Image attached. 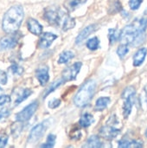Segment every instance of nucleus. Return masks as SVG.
<instances>
[{"label":"nucleus","mask_w":147,"mask_h":148,"mask_svg":"<svg viewBox=\"0 0 147 148\" xmlns=\"http://www.w3.org/2000/svg\"><path fill=\"white\" fill-rule=\"evenodd\" d=\"M142 2H143V0H130L129 1V6L132 10H135L140 7Z\"/></svg>","instance_id":"nucleus-30"},{"label":"nucleus","mask_w":147,"mask_h":148,"mask_svg":"<svg viewBox=\"0 0 147 148\" xmlns=\"http://www.w3.org/2000/svg\"><path fill=\"white\" fill-rule=\"evenodd\" d=\"M1 91H2V89H1V88H0V92H1Z\"/></svg>","instance_id":"nucleus-39"},{"label":"nucleus","mask_w":147,"mask_h":148,"mask_svg":"<svg viewBox=\"0 0 147 148\" xmlns=\"http://www.w3.org/2000/svg\"><path fill=\"white\" fill-rule=\"evenodd\" d=\"M108 32H109L108 33V38H109L110 43L113 44L118 40H120V32L118 31L116 29H110Z\"/></svg>","instance_id":"nucleus-24"},{"label":"nucleus","mask_w":147,"mask_h":148,"mask_svg":"<svg viewBox=\"0 0 147 148\" xmlns=\"http://www.w3.org/2000/svg\"><path fill=\"white\" fill-rule=\"evenodd\" d=\"M10 69L12 71V73L14 75H21L23 72V69L16 64H13L11 67H10Z\"/></svg>","instance_id":"nucleus-31"},{"label":"nucleus","mask_w":147,"mask_h":148,"mask_svg":"<svg viewBox=\"0 0 147 148\" xmlns=\"http://www.w3.org/2000/svg\"><path fill=\"white\" fill-rule=\"evenodd\" d=\"M55 140L56 137L54 134H49L47 138V142L43 145L41 146V147H46V148H51L54 147L55 143Z\"/></svg>","instance_id":"nucleus-27"},{"label":"nucleus","mask_w":147,"mask_h":148,"mask_svg":"<svg viewBox=\"0 0 147 148\" xmlns=\"http://www.w3.org/2000/svg\"><path fill=\"white\" fill-rule=\"evenodd\" d=\"M75 25V21L74 18H72L68 13L66 14V16H64L62 23V28L64 31H67L70 29H73Z\"/></svg>","instance_id":"nucleus-20"},{"label":"nucleus","mask_w":147,"mask_h":148,"mask_svg":"<svg viewBox=\"0 0 147 148\" xmlns=\"http://www.w3.org/2000/svg\"><path fill=\"white\" fill-rule=\"evenodd\" d=\"M37 108H38V102L37 101L32 102L31 104H29L26 108H24L21 112L16 114V120L19 122H24V121H29L33 116V114L36 113Z\"/></svg>","instance_id":"nucleus-6"},{"label":"nucleus","mask_w":147,"mask_h":148,"mask_svg":"<svg viewBox=\"0 0 147 148\" xmlns=\"http://www.w3.org/2000/svg\"><path fill=\"white\" fill-rule=\"evenodd\" d=\"M118 147L120 148H132V147H142L143 144L139 140H129L127 139H122L119 141Z\"/></svg>","instance_id":"nucleus-16"},{"label":"nucleus","mask_w":147,"mask_h":148,"mask_svg":"<svg viewBox=\"0 0 147 148\" xmlns=\"http://www.w3.org/2000/svg\"><path fill=\"white\" fill-rule=\"evenodd\" d=\"M147 54V49L146 48H141L139 49L136 53L135 55L133 56V66L134 67H139L140 66L145 59H146V56Z\"/></svg>","instance_id":"nucleus-15"},{"label":"nucleus","mask_w":147,"mask_h":148,"mask_svg":"<svg viewBox=\"0 0 147 148\" xmlns=\"http://www.w3.org/2000/svg\"><path fill=\"white\" fill-rule=\"evenodd\" d=\"M99 46H100V40L96 36L90 38L87 42V47L91 50H96L99 48Z\"/></svg>","instance_id":"nucleus-25"},{"label":"nucleus","mask_w":147,"mask_h":148,"mask_svg":"<svg viewBox=\"0 0 147 148\" xmlns=\"http://www.w3.org/2000/svg\"><path fill=\"white\" fill-rule=\"evenodd\" d=\"M120 134V130L118 128H115L113 126L107 125L104 126L100 130V135L107 140H112L116 138Z\"/></svg>","instance_id":"nucleus-9"},{"label":"nucleus","mask_w":147,"mask_h":148,"mask_svg":"<svg viewBox=\"0 0 147 148\" xmlns=\"http://www.w3.org/2000/svg\"><path fill=\"white\" fill-rule=\"evenodd\" d=\"M56 38H57L56 35H55L51 32H45L41 36L38 45L41 49H47L52 44V42Z\"/></svg>","instance_id":"nucleus-10"},{"label":"nucleus","mask_w":147,"mask_h":148,"mask_svg":"<svg viewBox=\"0 0 147 148\" xmlns=\"http://www.w3.org/2000/svg\"><path fill=\"white\" fill-rule=\"evenodd\" d=\"M27 26L29 32H31L34 35L39 36L42 34V26L39 23V22L34 18H29L27 22Z\"/></svg>","instance_id":"nucleus-12"},{"label":"nucleus","mask_w":147,"mask_h":148,"mask_svg":"<svg viewBox=\"0 0 147 148\" xmlns=\"http://www.w3.org/2000/svg\"><path fill=\"white\" fill-rule=\"evenodd\" d=\"M36 76L39 82V83L42 86H45L49 80V68L47 66H41L36 70Z\"/></svg>","instance_id":"nucleus-11"},{"label":"nucleus","mask_w":147,"mask_h":148,"mask_svg":"<svg viewBox=\"0 0 147 148\" xmlns=\"http://www.w3.org/2000/svg\"><path fill=\"white\" fill-rule=\"evenodd\" d=\"M87 0H70L68 3H67V6L68 8V10L70 11L75 10L77 7H79L81 4L84 3Z\"/></svg>","instance_id":"nucleus-26"},{"label":"nucleus","mask_w":147,"mask_h":148,"mask_svg":"<svg viewBox=\"0 0 147 148\" xmlns=\"http://www.w3.org/2000/svg\"><path fill=\"white\" fill-rule=\"evenodd\" d=\"M60 104H61V101L59 99H53L52 101H50L49 102V105L48 106H49V108L54 109V108H56L57 107H59Z\"/></svg>","instance_id":"nucleus-32"},{"label":"nucleus","mask_w":147,"mask_h":148,"mask_svg":"<svg viewBox=\"0 0 147 148\" xmlns=\"http://www.w3.org/2000/svg\"><path fill=\"white\" fill-rule=\"evenodd\" d=\"M146 13H147V9H146Z\"/></svg>","instance_id":"nucleus-38"},{"label":"nucleus","mask_w":147,"mask_h":148,"mask_svg":"<svg viewBox=\"0 0 147 148\" xmlns=\"http://www.w3.org/2000/svg\"><path fill=\"white\" fill-rule=\"evenodd\" d=\"M67 13L55 8H48L45 10L44 17L52 25H62V20Z\"/></svg>","instance_id":"nucleus-5"},{"label":"nucleus","mask_w":147,"mask_h":148,"mask_svg":"<svg viewBox=\"0 0 147 148\" xmlns=\"http://www.w3.org/2000/svg\"><path fill=\"white\" fill-rule=\"evenodd\" d=\"M23 9L21 5H15L10 8L3 16L2 27L5 33L12 34L18 30L23 19Z\"/></svg>","instance_id":"nucleus-2"},{"label":"nucleus","mask_w":147,"mask_h":148,"mask_svg":"<svg viewBox=\"0 0 147 148\" xmlns=\"http://www.w3.org/2000/svg\"><path fill=\"white\" fill-rule=\"evenodd\" d=\"M6 82H7V76H6V74L1 71V73H0V82H1L2 84H5V83H6Z\"/></svg>","instance_id":"nucleus-34"},{"label":"nucleus","mask_w":147,"mask_h":148,"mask_svg":"<svg viewBox=\"0 0 147 148\" xmlns=\"http://www.w3.org/2000/svg\"><path fill=\"white\" fill-rule=\"evenodd\" d=\"M7 142H8V137L6 136L0 137V148L4 147L7 145Z\"/></svg>","instance_id":"nucleus-33"},{"label":"nucleus","mask_w":147,"mask_h":148,"mask_svg":"<svg viewBox=\"0 0 147 148\" xmlns=\"http://www.w3.org/2000/svg\"><path fill=\"white\" fill-rule=\"evenodd\" d=\"M95 29H96V26L94 25V24L88 25V26H87L86 28H84V29L79 33V35L77 36V37H76V39H75V42H76L77 44L81 43V42L89 36V35H91V34L95 30Z\"/></svg>","instance_id":"nucleus-13"},{"label":"nucleus","mask_w":147,"mask_h":148,"mask_svg":"<svg viewBox=\"0 0 147 148\" xmlns=\"http://www.w3.org/2000/svg\"><path fill=\"white\" fill-rule=\"evenodd\" d=\"M6 114H0V120H2L3 117H5Z\"/></svg>","instance_id":"nucleus-35"},{"label":"nucleus","mask_w":147,"mask_h":148,"mask_svg":"<svg viewBox=\"0 0 147 148\" xmlns=\"http://www.w3.org/2000/svg\"><path fill=\"white\" fill-rule=\"evenodd\" d=\"M0 73H1V71H0Z\"/></svg>","instance_id":"nucleus-40"},{"label":"nucleus","mask_w":147,"mask_h":148,"mask_svg":"<svg viewBox=\"0 0 147 148\" xmlns=\"http://www.w3.org/2000/svg\"><path fill=\"white\" fill-rule=\"evenodd\" d=\"M146 136L147 137V130H146Z\"/></svg>","instance_id":"nucleus-37"},{"label":"nucleus","mask_w":147,"mask_h":148,"mask_svg":"<svg viewBox=\"0 0 147 148\" xmlns=\"http://www.w3.org/2000/svg\"><path fill=\"white\" fill-rule=\"evenodd\" d=\"M146 101L147 102V88H146Z\"/></svg>","instance_id":"nucleus-36"},{"label":"nucleus","mask_w":147,"mask_h":148,"mask_svg":"<svg viewBox=\"0 0 147 148\" xmlns=\"http://www.w3.org/2000/svg\"><path fill=\"white\" fill-rule=\"evenodd\" d=\"M146 18H137L120 31V40L124 44L133 45L134 47L141 45L146 39Z\"/></svg>","instance_id":"nucleus-1"},{"label":"nucleus","mask_w":147,"mask_h":148,"mask_svg":"<svg viewBox=\"0 0 147 148\" xmlns=\"http://www.w3.org/2000/svg\"><path fill=\"white\" fill-rule=\"evenodd\" d=\"M110 101H111V100H110L109 97H101L96 101L94 109L96 111H102V110H104L105 108H107Z\"/></svg>","instance_id":"nucleus-21"},{"label":"nucleus","mask_w":147,"mask_h":148,"mask_svg":"<svg viewBox=\"0 0 147 148\" xmlns=\"http://www.w3.org/2000/svg\"><path fill=\"white\" fill-rule=\"evenodd\" d=\"M17 43V40L13 36H4L0 40L1 49H10L14 48Z\"/></svg>","instance_id":"nucleus-14"},{"label":"nucleus","mask_w":147,"mask_h":148,"mask_svg":"<svg viewBox=\"0 0 147 148\" xmlns=\"http://www.w3.org/2000/svg\"><path fill=\"white\" fill-rule=\"evenodd\" d=\"M47 124L46 122H42L36 126H35L32 130L29 133V138H28V143L33 144L37 142L44 134V133L46 132L47 129Z\"/></svg>","instance_id":"nucleus-7"},{"label":"nucleus","mask_w":147,"mask_h":148,"mask_svg":"<svg viewBox=\"0 0 147 148\" xmlns=\"http://www.w3.org/2000/svg\"><path fill=\"white\" fill-rule=\"evenodd\" d=\"M129 51V48H128V45L127 44H123V45H120L118 49H117V54L118 56L120 57V58H123L124 56H126V55L128 53Z\"/></svg>","instance_id":"nucleus-29"},{"label":"nucleus","mask_w":147,"mask_h":148,"mask_svg":"<svg viewBox=\"0 0 147 148\" xmlns=\"http://www.w3.org/2000/svg\"><path fill=\"white\" fill-rule=\"evenodd\" d=\"M82 66V63L81 62H75L70 67H68L63 72H62V78L65 82L74 81L75 80L77 75L79 74L81 68Z\"/></svg>","instance_id":"nucleus-8"},{"label":"nucleus","mask_w":147,"mask_h":148,"mask_svg":"<svg viewBox=\"0 0 147 148\" xmlns=\"http://www.w3.org/2000/svg\"><path fill=\"white\" fill-rule=\"evenodd\" d=\"M95 88L96 82L94 80H88V82H86L75 95L74 98L75 104L79 108L86 107L87 105H88L94 97Z\"/></svg>","instance_id":"nucleus-3"},{"label":"nucleus","mask_w":147,"mask_h":148,"mask_svg":"<svg viewBox=\"0 0 147 148\" xmlns=\"http://www.w3.org/2000/svg\"><path fill=\"white\" fill-rule=\"evenodd\" d=\"M94 121V116L90 114H84L81 115V117L80 118V121H79V125L81 127H88L89 126H91Z\"/></svg>","instance_id":"nucleus-19"},{"label":"nucleus","mask_w":147,"mask_h":148,"mask_svg":"<svg viewBox=\"0 0 147 148\" xmlns=\"http://www.w3.org/2000/svg\"><path fill=\"white\" fill-rule=\"evenodd\" d=\"M103 147V143L97 136H91L88 139L83 147L88 148H100Z\"/></svg>","instance_id":"nucleus-17"},{"label":"nucleus","mask_w":147,"mask_h":148,"mask_svg":"<svg viewBox=\"0 0 147 148\" xmlns=\"http://www.w3.org/2000/svg\"><path fill=\"white\" fill-rule=\"evenodd\" d=\"M75 55L72 51H69V50H66V51H63L60 56H59V59H58V63L60 64H64V63H67L70 60H72L74 58Z\"/></svg>","instance_id":"nucleus-22"},{"label":"nucleus","mask_w":147,"mask_h":148,"mask_svg":"<svg viewBox=\"0 0 147 148\" xmlns=\"http://www.w3.org/2000/svg\"><path fill=\"white\" fill-rule=\"evenodd\" d=\"M31 94H32V91L30 89H28V88L18 89L17 95H16L17 96H16V99L15 101V105L20 104L22 101H23L24 100H26Z\"/></svg>","instance_id":"nucleus-18"},{"label":"nucleus","mask_w":147,"mask_h":148,"mask_svg":"<svg viewBox=\"0 0 147 148\" xmlns=\"http://www.w3.org/2000/svg\"><path fill=\"white\" fill-rule=\"evenodd\" d=\"M65 82V81L63 80V78H62V79H59V80H57V81H55L53 83H51L50 84V86L46 89V91H45V93H44V98L45 97H47L50 93H52L53 91H55L58 87H60L62 83H64Z\"/></svg>","instance_id":"nucleus-23"},{"label":"nucleus","mask_w":147,"mask_h":148,"mask_svg":"<svg viewBox=\"0 0 147 148\" xmlns=\"http://www.w3.org/2000/svg\"><path fill=\"white\" fill-rule=\"evenodd\" d=\"M134 96H135V90L132 87L126 88L122 95V97L124 99L123 114L125 118H127L132 112V108L134 103Z\"/></svg>","instance_id":"nucleus-4"},{"label":"nucleus","mask_w":147,"mask_h":148,"mask_svg":"<svg viewBox=\"0 0 147 148\" xmlns=\"http://www.w3.org/2000/svg\"><path fill=\"white\" fill-rule=\"evenodd\" d=\"M10 101H11V98L10 95H0V111L3 108H5L7 105H9Z\"/></svg>","instance_id":"nucleus-28"}]
</instances>
